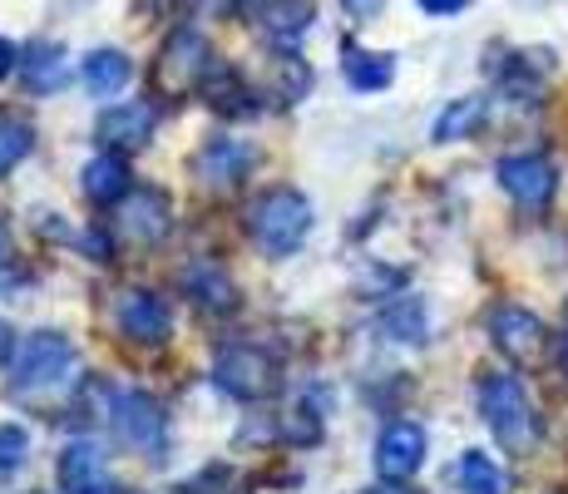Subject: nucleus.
Masks as SVG:
<instances>
[{"label": "nucleus", "mask_w": 568, "mask_h": 494, "mask_svg": "<svg viewBox=\"0 0 568 494\" xmlns=\"http://www.w3.org/2000/svg\"><path fill=\"white\" fill-rule=\"evenodd\" d=\"M381 332H386V342L420 346L425 336H430V312H425L420 296H396V302L381 312Z\"/></svg>", "instance_id": "f3484780"}, {"label": "nucleus", "mask_w": 568, "mask_h": 494, "mask_svg": "<svg viewBox=\"0 0 568 494\" xmlns=\"http://www.w3.org/2000/svg\"><path fill=\"white\" fill-rule=\"evenodd\" d=\"M114 326L129 346H163L173 336V312L159 292L129 288V292H119V302H114Z\"/></svg>", "instance_id": "0eeeda50"}, {"label": "nucleus", "mask_w": 568, "mask_h": 494, "mask_svg": "<svg viewBox=\"0 0 568 494\" xmlns=\"http://www.w3.org/2000/svg\"><path fill=\"white\" fill-rule=\"evenodd\" d=\"M342 74H346V84H352V90L376 94V90H386V84L396 80V54L346 46V50H342Z\"/></svg>", "instance_id": "dca6fc26"}, {"label": "nucleus", "mask_w": 568, "mask_h": 494, "mask_svg": "<svg viewBox=\"0 0 568 494\" xmlns=\"http://www.w3.org/2000/svg\"><path fill=\"white\" fill-rule=\"evenodd\" d=\"M129 74H134V64H129L124 50H94V54H84V90H90L94 99L119 94L129 84Z\"/></svg>", "instance_id": "4be33fe9"}, {"label": "nucleus", "mask_w": 568, "mask_h": 494, "mask_svg": "<svg viewBox=\"0 0 568 494\" xmlns=\"http://www.w3.org/2000/svg\"><path fill=\"white\" fill-rule=\"evenodd\" d=\"M64 80H70V54L60 46L40 40V46L26 50V90L30 94H54Z\"/></svg>", "instance_id": "6ab92c4d"}, {"label": "nucleus", "mask_w": 568, "mask_h": 494, "mask_svg": "<svg viewBox=\"0 0 568 494\" xmlns=\"http://www.w3.org/2000/svg\"><path fill=\"white\" fill-rule=\"evenodd\" d=\"M30 455V435L26 425H0V475H10V470H20Z\"/></svg>", "instance_id": "bb28decb"}, {"label": "nucleus", "mask_w": 568, "mask_h": 494, "mask_svg": "<svg viewBox=\"0 0 568 494\" xmlns=\"http://www.w3.org/2000/svg\"><path fill=\"white\" fill-rule=\"evenodd\" d=\"M559 346H564V356H568V316H564V342Z\"/></svg>", "instance_id": "f704fd0d"}, {"label": "nucleus", "mask_w": 568, "mask_h": 494, "mask_svg": "<svg viewBox=\"0 0 568 494\" xmlns=\"http://www.w3.org/2000/svg\"><path fill=\"white\" fill-rule=\"evenodd\" d=\"M30 149H36V129L20 124V119H0V173L16 169Z\"/></svg>", "instance_id": "a878e982"}, {"label": "nucleus", "mask_w": 568, "mask_h": 494, "mask_svg": "<svg viewBox=\"0 0 568 494\" xmlns=\"http://www.w3.org/2000/svg\"><path fill=\"white\" fill-rule=\"evenodd\" d=\"M247 169H253V149L243 144V139H207L199 149V159H193V173L203 179L207 193H233L237 183L247 179Z\"/></svg>", "instance_id": "f8f14e48"}, {"label": "nucleus", "mask_w": 568, "mask_h": 494, "mask_svg": "<svg viewBox=\"0 0 568 494\" xmlns=\"http://www.w3.org/2000/svg\"><path fill=\"white\" fill-rule=\"evenodd\" d=\"M74 366V342L64 332H30V342L16 356V391H45Z\"/></svg>", "instance_id": "6e6552de"}, {"label": "nucleus", "mask_w": 568, "mask_h": 494, "mask_svg": "<svg viewBox=\"0 0 568 494\" xmlns=\"http://www.w3.org/2000/svg\"><path fill=\"white\" fill-rule=\"evenodd\" d=\"M366 494H406V490H396V485H381V490H366Z\"/></svg>", "instance_id": "72a5a7b5"}, {"label": "nucleus", "mask_w": 568, "mask_h": 494, "mask_svg": "<svg viewBox=\"0 0 568 494\" xmlns=\"http://www.w3.org/2000/svg\"><path fill=\"white\" fill-rule=\"evenodd\" d=\"M213 70L217 64H213V46H207V36L203 30H193V26H179L159 46L154 70H149V84H154L159 99H189V94L203 90Z\"/></svg>", "instance_id": "7ed1b4c3"}, {"label": "nucleus", "mask_w": 568, "mask_h": 494, "mask_svg": "<svg viewBox=\"0 0 568 494\" xmlns=\"http://www.w3.org/2000/svg\"><path fill=\"white\" fill-rule=\"evenodd\" d=\"M425 450H430L425 425H415V421L381 425V435H376V475L386 480V485H406L415 470L425 465Z\"/></svg>", "instance_id": "9d476101"}, {"label": "nucleus", "mask_w": 568, "mask_h": 494, "mask_svg": "<svg viewBox=\"0 0 568 494\" xmlns=\"http://www.w3.org/2000/svg\"><path fill=\"white\" fill-rule=\"evenodd\" d=\"M450 480L460 494H505V470H499L485 450H465L450 465Z\"/></svg>", "instance_id": "b1692460"}, {"label": "nucleus", "mask_w": 568, "mask_h": 494, "mask_svg": "<svg viewBox=\"0 0 568 494\" xmlns=\"http://www.w3.org/2000/svg\"><path fill=\"white\" fill-rule=\"evenodd\" d=\"M415 6H420L425 16H460L469 0H415Z\"/></svg>", "instance_id": "c85d7f7f"}, {"label": "nucleus", "mask_w": 568, "mask_h": 494, "mask_svg": "<svg viewBox=\"0 0 568 494\" xmlns=\"http://www.w3.org/2000/svg\"><path fill=\"white\" fill-rule=\"evenodd\" d=\"M199 94L207 99V109H217V114H233V119H237V114H257V104H253L257 94L243 84V74H237V70H223V64L207 74V84H203Z\"/></svg>", "instance_id": "412c9836"}, {"label": "nucleus", "mask_w": 568, "mask_h": 494, "mask_svg": "<svg viewBox=\"0 0 568 494\" xmlns=\"http://www.w3.org/2000/svg\"><path fill=\"white\" fill-rule=\"evenodd\" d=\"M257 20H262V30H267V40L297 46L312 30V0H267V6L257 10Z\"/></svg>", "instance_id": "a211bd4d"}, {"label": "nucleus", "mask_w": 568, "mask_h": 494, "mask_svg": "<svg viewBox=\"0 0 568 494\" xmlns=\"http://www.w3.org/2000/svg\"><path fill=\"white\" fill-rule=\"evenodd\" d=\"M104 415L124 445H134L149 460H163V450H169V415H163L159 401H149L139 391H109Z\"/></svg>", "instance_id": "423d86ee"}, {"label": "nucleus", "mask_w": 568, "mask_h": 494, "mask_svg": "<svg viewBox=\"0 0 568 494\" xmlns=\"http://www.w3.org/2000/svg\"><path fill=\"white\" fill-rule=\"evenodd\" d=\"M154 104H144V99H129V104H114L100 114V144L114 149V153H134V149H149V139H154Z\"/></svg>", "instance_id": "ddd939ff"}, {"label": "nucleus", "mask_w": 568, "mask_h": 494, "mask_svg": "<svg viewBox=\"0 0 568 494\" xmlns=\"http://www.w3.org/2000/svg\"><path fill=\"white\" fill-rule=\"evenodd\" d=\"M183 288H189V296L203 306V312H233L237 306V288H233V278L227 272H217V268H189L183 272Z\"/></svg>", "instance_id": "5701e85b"}, {"label": "nucleus", "mask_w": 568, "mask_h": 494, "mask_svg": "<svg viewBox=\"0 0 568 494\" xmlns=\"http://www.w3.org/2000/svg\"><path fill=\"white\" fill-rule=\"evenodd\" d=\"M479 415H485L489 435L505 450H515V455H524V450L539 441V415L529 405V391L509 371H489L479 381Z\"/></svg>", "instance_id": "f03ea898"}, {"label": "nucleus", "mask_w": 568, "mask_h": 494, "mask_svg": "<svg viewBox=\"0 0 568 494\" xmlns=\"http://www.w3.org/2000/svg\"><path fill=\"white\" fill-rule=\"evenodd\" d=\"M247 238L267 258H292L312 233V198L297 189H267L247 208Z\"/></svg>", "instance_id": "f257e3e1"}, {"label": "nucleus", "mask_w": 568, "mask_h": 494, "mask_svg": "<svg viewBox=\"0 0 568 494\" xmlns=\"http://www.w3.org/2000/svg\"><path fill=\"white\" fill-rule=\"evenodd\" d=\"M381 6H386V0H342V16L362 26V20H371V16H376V10H381Z\"/></svg>", "instance_id": "cd10ccee"}, {"label": "nucleus", "mask_w": 568, "mask_h": 494, "mask_svg": "<svg viewBox=\"0 0 568 494\" xmlns=\"http://www.w3.org/2000/svg\"><path fill=\"white\" fill-rule=\"evenodd\" d=\"M0 262H10V233L0 228Z\"/></svg>", "instance_id": "473e14b6"}, {"label": "nucleus", "mask_w": 568, "mask_h": 494, "mask_svg": "<svg viewBox=\"0 0 568 494\" xmlns=\"http://www.w3.org/2000/svg\"><path fill=\"white\" fill-rule=\"evenodd\" d=\"M114 233H124L134 248H159L173 233V208L159 189H129L114 203Z\"/></svg>", "instance_id": "1a4fd4ad"}, {"label": "nucleus", "mask_w": 568, "mask_h": 494, "mask_svg": "<svg viewBox=\"0 0 568 494\" xmlns=\"http://www.w3.org/2000/svg\"><path fill=\"white\" fill-rule=\"evenodd\" d=\"M10 70H16V46H10V40H0V80H6Z\"/></svg>", "instance_id": "7c9ffc66"}, {"label": "nucleus", "mask_w": 568, "mask_h": 494, "mask_svg": "<svg viewBox=\"0 0 568 494\" xmlns=\"http://www.w3.org/2000/svg\"><path fill=\"white\" fill-rule=\"evenodd\" d=\"M213 386L227 391L233 401H262L282 386V366L267 346L257 342H233L213 356Z\"/></svg>", "instance_id": "20e7f679"}, {"label": "nucleus", "mask_w": 568, "mask_h": 494, "mask_svg": "<svg viewBox=\"0 0 568 494\" xmlns=\"http://www.w3.org/2000/svg\"><path fill=\"white\" fill-rule=\"evenodd\" d=\"M267 90L282 99V104H297V99H307L312 90V64L297 60L292 46H282V54H272L267 64Z\"/></svg>", "instance_id": "393cba45"}, {"label": "nucleus", "mask_w": 568, "mask_h": 494, "mask_svg": "<svg viewBox=\"0 0 568 494\" xmlns=\"http://www.w3.org/2000/svg\"><path fill=\"white\" fill-rule=\"evenodd\" d=\"M495 173H499V189L515 198L519 208H544L559 193V169L544 153H509V159H499Z\"/></svg>", "instance_id": "9b49d317"}, {"label": "nucleus", "mask_w": 568, "mask_h": 494, "mask_svg": "<svg viewBox=\"0 0 568 494\" xmlns=\"http://www.w3.org/2000/svg\"><path fill=\"white\" fill-rule=\"evenodd\" d=\"M489 342L505 351V361H515V371H539L554 351L549 326L519 302H499L489 312Z\"/></svg>", "instance_id": "39448f33"}, {"label": "nucleus", "mask_w": 568, "mask_h": 494, "mask_svg": "<svg viewBox=\"0 0 568 494\" xmlns=\"http://www.w3.org/2000/svg\"><path fill=\"white\" fill-rule=\"evenodd\" d=\"M109 475V460L94 441H70L60 455V485L64 494H84V490H100Z\"/></svg>", "instance_id": "2eb2a0df"}, {"label": "nucleus", "mask_w": 568, "mask_h": 494, "mask_svg": "<svg viewBox=\"0 0 568 494\" xmlns=\"http://www.w3.org/2000/svg\"><path fill=\"white\" fill-rule=\"evenodd\" d=\"M80 189H84L90 203L114 208L119 198L129 193V163H124V153H114V149L94 153V159L84 163V173H80Z\"/></svg>", "instance_id": "4468645a"}, {"label": "nucleus", "mask_w": 568, "mask_h": 494, "mask_svg": "<svg viewBox=\"0 0 568 494\" xmlns=\"http://www.w3.org/2000/svg\"><path fill=\"white\" fill-rule=\"evenodd\" d=\"M485 99L479 94H465V99H450V104L440 109V119H435L430 139L435 144H460V139H475V129L485 124Z\"/></svg>", "instance_id": "aec40b11"}, {"label": "nucleus", "mask_w": 568, "mask_h": 494, "mask_svg": "<svg viewBox=\"0 0 568 494\" xmlns=\"http://www.w3.org/2000/svg\"><path fill=\"white\" fill-rule=\"evenodd\" d=\"M16 351H20V342H16V326L0 322V366H10V361H16Z\"/></svg>", "instance_id": "c756f323"}, {"label": "nucleus", "mask_w": 568, "mask_h": 494, "mask_svg": "<svg viewBox=\"0 0 568 494\" xmlns=\"http://www.w3.org/2000/svg\"><path fill=\"white\" fill-rule=\"evenodd\" d=\"M84 494H139V490H119V485H109V480H104L100 490H84Z\"/></svg>", "instance_id": "2f4dec72"}]
</instances>
